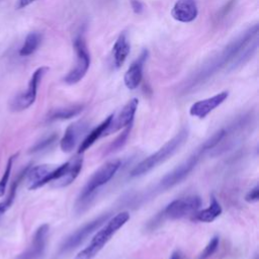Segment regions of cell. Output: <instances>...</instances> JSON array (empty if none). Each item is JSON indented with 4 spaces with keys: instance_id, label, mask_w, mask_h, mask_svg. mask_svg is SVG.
Returning <instances> with one entry per match:
<instances>
[{
    "instance_id": "6da1fadb",
    "label": "cell",
    "mask_w": 259,
    "mask_h": 259,
    "mask_svg": "<svg viewBox=\"0 0 259 259\" xmlns=\"http://www.w3.org/2000/svg\"><path fill=\"white\" fill-rule=\"evenodd\" d=\"M130 220V213L127 211H121L112 217L110 220L104 223V226L97 231L94 237L91 239L90 243L86 248L81 250L74 259H93L101 249L106 245V243L111 239V237L125 225Z\"/></svg>"
},
{
    "instance_id": "7a4b0ae2",
    "label": "cell",
    "mask_w": 259,
    "mask_h": 259,
    "mask_svg": "<svg viewBox=\"0 0 259 259\" xmlns=\"http://www.w3.org/2000/svg\"><path fill=\"white\" fill-rule=\"evenodd\" d=\"M187 138H188V130L186 127H183L178 132V134L175 137H173L170 141H168L157 152H155L154 154L150 155L149 157L144 159L142 162H140L132 170L131 176L132 177L143 176L148 172H150L152 169L156 168L161 163L171 158L187 141Z\"/></svg>"
},
{
    "instance_id": "3957f363",
    "label": "cell",
    "mask_w": 259,
    "mask_h": 259,
    "mask_svg": "<svg viewBox=\"0 0 259 259\" xmlns=\"http://www.w3.org/2000/svg\"><path fill=\"white\" fill-rule=\"evenodd\" d=\"M119 167H120V161L115 159V160L106 162L99 169H97L89 178V180L83 187L82 191L80 192V195L78 198V202L80 203V206L82 204L88 203L89 199H91L95 191L98 188H100L102 185L107 183L114 176V174L117 172Z\"/></svg>"
},
{
    "instance_id": "277c9868",
    "label": "cell",
    "mask_w": 259,
    "mask_h": 259,
    "mask_svg": "<svg viewBox=\"0 0 259 259\" xmlns=\"http://www.w3.org/2000/svg\"><path fill=\"white\" fill-rule=\"evenodd\" d=\"M208 151L203 144H201L195 152H193L185 161L180 163L175 169H173L171 172L166 174L160 181L158 188L160 190H167L178 183H180L184 178H186L189 173L195 168L200 158L203 156V154Z\"/></svg>"
},
{
    "instance_id": "5b68a950",
    "label": "cell",
    "mask_w": 259,
    "mask_h": 259,
    "mask_svg": "<svg viewBox=\"0 0 259 259\" xmlns=\"http://www.w3.org/2000/svg\"><path fill=\"white\" fill-rule=\"evenodd\" d=\"M110 218V213L106 212L103 214H100L99 217L95 218L94 220L86 223L79 229H77L74 233H72L70 236H68L61 246L58 249V252L56 254L57 257L67 254L68 252L75 249L77 246H79L89 235H91L94 231L99 229L101 226L104 225V223Z\"/></svg>"
},
{
    "instance_id": "8992f818",
    "label": "cell",
    "mask_w": 259,
    "mask_h": 259,
    "mask_svg": "<svg viewBox=\"0 0 259 259\" xmlns=\"http://www.w3.org/2000/svg\"><path fill=\"white\" fill-rule=\"evenodd\" d=\"M74 49L77 60L74 68L65 76L64 82L73 85L78 83L86 75L90 66V54L88 52L83 34H78L74 39Z\"/></svg>"
},
{
    "instance_id": "52a82bcc",
    "label": "cell",
    "mask_w": 259,
    "mask_h": 259,
    "mask_svg": "<svg viewBox=\"0 0 259 259\" xmlns=\"http://www.w3.org/2000/svg\"><path fill=\"white\" fill-rule=\"evenodd\" d=\"M49 71V67H39L37 68L33 73L32 76L28 82L27 89L22 92L21 94L17 95L12 103H11V110L13 111H21L26 108H28L30 105L33 104L36 98V93H37V88L38 85L45 76V74Z\"/></svg>"
},
{
    "instance_id": "ba28073f",
    "label": "cell",
    "mask_w": 259,
    "mask_h": 259,
    "mask_svg": "<svg viewBox=\"0 0 259 259\" xmlns=\"http://www.w3.org/2000/svg\"><path fill=\"white\" fill-rule=\"evenodd\" d=\"M201 200L196 195L177 198L171 201L163 210L162 217L171 220L182 219L188 215H193L199 208Z\"/></svg>"
},
{
    "instance_id": "9c48e42d",
    "label": "cell",
    "mask_w": 259,
    "mask_h": 259,
    "mask_svg": "<svg viewBox=\"0 0 259 259\" xmlns=\"http://www.w3.org/2000/svg\"><path fill=\"white\" fill-rule=\"evenodd\" d=\"M138 104H139V100L137 98H133L122 107V109L119 111V113L116 116H114L113 114L108 126L103 132L102 137L111 135L121 128H124L131 125L133 123V120L138 108Z\"/></svg>"
},
{
    "instance_id": "30bf717a",
    "label": "cell",
    "mask_w": 259,
    "mask_h": 259,
    "mask_svg": "<svg viewBox=\"0 0 259 259\" xmlns=\"http://www.w3.org/2000/svg\"><path fill=\"white\" fill-rule=\"evenodd\" d=\"M49 230L50 227L48 224L39 226L32 237L30 246L24 252L19 254L16 259H39L46 248Z\"/></svg>"
},
{
    "instance_id": "8fae6325",
    "label": "cell",
    "mask_w": 259,
    "mask_h": 259,
    "mask_svg": "<svg viewBox=\"0 0 259 259\" xmlns=\"http://www.w3.org/2000/svg\"><path fill=\"white\" fill-rule=\"evenodd\" d=\"M229 96L228 91L220 92L209 98L199 100L195 103H193L189 109V113L192 116L203 118L205 117L209 112H211L214 108L220 106Z\"/></svg>"
},
{
    "instance_id": "7c38bea8",
    "label": "cell",
    "mask_w": 259,
    "mask_h": 259,
    "mask_svg": "<svg viewBox=\"0 0 259 259\" xmlns=\"http://www.w3.org/2000/svg\"><path fill=\"white\" fill-rule=\"evenodd\" d=\"M148 56H149V52L146 49L143 50L141 55L139 56V58L135 62H133L132 65L126 70L124 77H123V81H124V85L127 89L134 90V89L138 88V86L140 85V83L143 79L144 64L147 61Z\"/></svg>"
},
{
    "instance_id": "4fadbf2b",
    "label": "cell",
    "mask_w": 259,
    "mask_h": 259,
    "mask_svg": "<svg viewBox=\"0 0 259 259\" xmlns=\"http://www.w3.org/2000/svg\"><path fill=\"white\" fill-rule=\"evenodd\" d=\"M87 127L88 123L85 120H78L71 123L66 128L65 134L60 141V147L62 151L65 153L71 152L75 148L80 137L83 135V133L86 132Z\"/></svg>"
},
{
    "instance_id": "5bb4252c",
    "label": "cell",
    "mask_w": 259,
    "mask_h": 259,
    "mask_svg": "<svg viewBox=\"0 0 259 259\" xmlns=\"http://www.w3.org/2000/svg\"><path fill=\"white\" fill-rule=\"evenodd\" d=\"M198 14L195 0H177L171 10L172 17L180 22H191Z\"/></svg>"
},
{
    "instance_id": "9a60e30c",
    "label": "cell",
    "mask_w": 259,
    "mask_h": 259,
    "mask_svg": "<svg viewBox=\"0 0 259 259\" xmlns=\"http://www.w3.org/2000/svg\"><path fill=\"white\" fill-rule=\"evenodd\" d=\"M83 165V158L81 157H75L68 161V166L64 174L53 182V186L57 188H62L70 185L79 175Z\"/></svg>"
},
{
    "instance_id": "2e32d148",
    "label": "cell",
    "mask_w": 259,
    "mask_h": 259,
    "mask_svg": "<svg viewBox=\"0 0 259 259\" xmlns=\"http://www.w3.org/2000/svg\"><path fill=\"white\" fill-rule=\"evenodd\" d=\"M131 51V45L126 37L125 32H122L116 38L112 47V59L115 68L121 67V65L126 60Z\"/></svg>"
},
{
    "instance_id": "e0dca14e",
    "label": "cell",
    "mask_w": 259,
    "mask_h": 259,
    "mask_svg": "<svg viewBox=\"0 0 259 259\" xmlns=\"http://www.w3.org/2000/svg\"><path fill=\"white\" fill-rule=\"evenodd\" d=\"M53 169H54V167H52L51 165H47V164L29 167V169L25 175V178L27 179V182H28V188L30 190H33V189L41 187V183H42L44 179Z\"/></svg>"
},
{
    "instance_id": "ac0fdd59",
    "label": "cell",
    "mask_w": 259,
    "mask_h": 259,
    "mask_svg": "<svg viewBox=\"0 0 259 259\" xmlns=\"http://www.w3.org/2000/svg\"><path fill=\"white\" fill-rule=\"evenodd\" d=\"M222 211L223 209L220 202L217 200V198L213 195H211L209 205L202 210L196 211L193 214V220L197 222H202V223H211L219 215H221Z\"/></svg>"
},
{
    "instance_id": "d6986e66",
    "label": "cell",
    "mask_w": 259,
    "mask_h": 259,
    "mask_svg": "<svg viewBox=\"0 0 259 259\" xmlns=\"http://www.w3.org/2000/svg\"><path fill=\"white\" fill-rule=\"evenodd\" d=\"M113 114H110L109 116H107L100 124H98L97 126H95L91 132H89V134L85 137V139L81 142L80 146H79V150L78 153L81 154L84 151H86L87 149H89L97 139L102 138V134L103 132L106 130V127L108 126L111 118H112Z\"/></svg>"
},
{
    "instance_id": "ffe728a7",
    "label": "cell",
    "mask_w": 259,
    "mask_h": 259,
    "mask_svg": "<svg viewBox=\"0 0 259 259\" xmlns=\"http://www.w3.org/2000/svg\"><path fill=\"white\" fill-rule=\"evenodd\" d=\"M40 42H41V34L39 32H35V31L29 32L26 35L22 47L19 50V53H18L19 56L27 57L32 55L37 50Z\"/></svg>"
},
{
    "instance_id": "44dd1931",
    "label": "cell",
    "mask_w": 259,
    "mask_h": 259,
    "mask_svg": "<svg viewBox=\"0 0 259 259\" xmlns=\"http://www.w3.org/2000/svg\"><path fill=\"white\" fill-rule=\"evenodd\" d=\"M83 110V105H73L64 108H58L52 111L49 115V120L69 119L78 115Z\"/></svg>"
},
{
    "instance_id": "7402d4cb",
    "label": "cell",
    "mask_w": 259,
    "mask_h": 259,
    "mask_svg": "<svg viewBox=\"0 0 259 259\" xmlns=\"http://www.w3.org/2000/svg\"><path fill=\"white\" fill-rule=\"evenodd\" d=\"M17 157V154H14L12 155L11 157H9L8 161H7V164H6V168L3 172V175L0 179V197L4 195L5 193V190H6V186H7V183H8V179H9V176H10V173H11V168H12V164L15 160V158Z\"/></svg>"
},
{
    "instance_id": "603a6c76",
    "label": "cell",
    "mask_w": 259,
    "mask_h": 259,
    "mask_svg": "<svg viewBox=\"0 0 259 259\" xmlns=\"http://www.w3.org/2000/svg\"><path fill=\"white\" fill-rule=\"evenodd\" d=\"M131 127H132V124L124 127V131L121 134H119L116 137V139L112 142V144L109 146L107 153H112L114 151H117L125 144V142L127 140V137H128V134L131 133Z\"/></svg>"
},
{
    "instance_id": "cb8c5ba5",
    "label": "cell",
    "mask_w": 259,
    "mask_h": 259,
    "mask_svg": "<svg viewBox=\"0 0 259 259\" xmlns=\"http://www.w3.org/2000/svg\"><path fill=\"white\" fill-rule=\"evenodd\" d=\"M219 243H220L219 236H213L210 239V241L207 243V245L205 246L203 251L200 253L198 259H207L211 255H213V253L217 251V249L219 247Z\"/></svg>"
},
{
    "instance_id": "d4e9b609",
    "label": "cell",
    "mask_w": 259,
    "mask_h": 259,
    "mask_svg": "<svg viewBox=\"0 0 259 259\" xmlns=\"http://www.w3.org/2000/svg\"><path fill=\"white\" fill-rule=\"evenodd\" d=\"M57 139H58V135L57 134H53V135L47 137L46 139H44V140L39 141L38 143H36L32 148H30L29 153H37V152L46 150L51 145H53L56 142Z\"/></svg>"
},
{
    "instance_id": "484cf974",
    "label": "cell",
    "mask_w": 259,
    "mask_h": 259,
    "mask_svg": "<svg viewBox=\"0 0 259 259\" xmlns=\"http://www.w3.org/2000/svg\"><path fill=\"white\" fill-rule=\"evenodd\" d=\"M258 199H259V187H258V185H256L255 187H253L252 189H250L248 191V193L245 196V200L247 202L252 203V202L258 201Z\"/></svg>"
},
{
    "instance_id": "4316f807",
    "label": "cell",
    "mask_w": 259,
    "mask_h": 259,
    "mask_svg": "<svg viewBox=\"0 0 259 259\" xmlns=\"http://www.w3.org/2000/svg\"><path fill=\"white\" fill-rule=\"evenodd\" d=\"M131 6L136 14H141L144 11V4L140 0H131Z\"/></svg>"
},
{
    "instance_id": "83f0119b",
    "label": "cell",
    "mask_w": 259,
    "mask_h": 259,
    "mask_svg": "<svg viewBox=\"0 0 259 259\" xmlns=\"http://www.w3.org/2000/svg\"><path fill=\"white\" fill-rule=\"evenodd\" d=\"M33 1H35V0H17V3H16V8H17V9H21V8H24V7L28 6L29 4H31Z\"/></svg>"
},
{
    "instance_id": "f1b7e54d",
    "label": "cell",
    "mask_w": 259,
    "mask_h": 259,
    "mask_svg": "<svg viewBox=\"0 0 259 259\" xmlns=\"http://www.w3.org/2000/svg\"><path fill=\"white\" fill-rule=\"evenodd\" d=\"M8 208H9V206H8V204L5 201L0 202V214L4 213Z\"/></svg>"
},
{
    "instance_id": "f546056e",
    "label": "cell",
    "mask_w": 259,
    "mask_h": 259,
    "mask_svg": "<svg viewBox=\"0 0 259 259\" xmlns=\"http://www.w3.org/2000/svg\"><path fill=\"white\" fill-rule=\"evenodd\" d=\"M170 259H181V256H180V253L178 251H174L172 254H171V257Z\"/></svg>"
}]
</instances>
